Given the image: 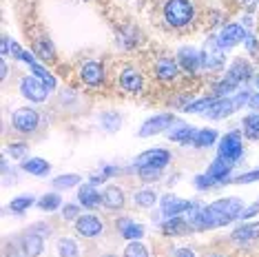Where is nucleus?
I'll return each instance as SVG.
<instances>
[{
    "mask_svg": "<svg viewBox=\"0 0 259 257\" xmlns=\"http://www.w3.org/2000/svg\"><path fill=\"white\" fill-rule=\"evenodd\" d=\"M115 226H117V231H120V235L124 239H128V242H138V239H142L144 233H146L144 226L138 224V222H133L131 218H120L115 222Z\"/></svg>",
    "mask_w": 259,
    "mask_h": 257,
    "instance_id": "nucleus-16",
    "label": "nucleus"
},
{
    "mask_svg": "<svg viewBox=\"0 0 259 257\" xmlns=\"http://www.w3.org/2000/svg\"><path fill=\"white\" fill-rule=\"evenodd\" d=\"M195 18V7L191 0H166L164 5V20L168 27L182 29L188 27Z\"/></svg>",
    "mask_w": 259,
    "mask_h": 257,
    "instance_id": "nucleus-2",
    "label": "nucleus"
},
{
    "mask_svg": "<svg viewBox=\"0 0 259 257\" xmlns=\"http://www.w3.org/2000/svg\"><path fill=\"white\" fill-rule=\"evenodd\" d=\"M257 87H259V75H257Z\"/></svg>",
    "mask_w": 259,
    "mask_h": 257,
    "instance_id": "nucleus-52",
    "label": "nucleus"
},
{
    "mask_svg": "<svg viewBox=\"0 0 259 257\" xmlns=\"http://www.w3.org/2000/svg\"><path fill=\"white\" fill-rule=\"evenodd\" d=\"M188 204H191V202L182 200V197H178V195H164L162 200H160L162 215L166 220L168 218H178V215H184V211L188 208Z\"/></svg>",
    "mask_w": 259,
    "mask_h": 257,
    "instance_id": "nucleus-17",
    "label": "nucleus"
},
{
    "mask_svg": "<svg viewBox=\"0 0 259 257\" xmlns=\"http://www.w3.org/2000/svg\"><path fill=\"white\" fill-rule=\"evenodd\" d=\"M250 109H255V111H259V93H255V96H250Z\"/></svg>",
    "mask_w": 259,
    "mask_h": 257,
    "instance_id": "nucleus-48",
    "label": "nucleus"
},
{
    "mask_svg": "<svg viewBox=\"0 0 259 257\" xmlns=\"http://www.w3.org/2000/svg\"><path fill=\"white\" fill-rule=\"evenodd\" d=\"M38 111L29 109V107H22V109H16L11 113V124H14L16 131L20 133H33L38 128Z\"/></svg>",
    "mask_w": 259,
    "mask_h": 257,
    "instance_id": "nucleus-8",
    "label": "nucleus"
},
{
    "mask_svg": "<svg viewBox=\"0 0 259 257\" xmlns=\"http://www.w3.org/2000/svg\"><path fill=\"white\" fill-rule=\"evenodd\" d=\"M20 93L27 98L29 102H45L47 96H49V89H47V84L42 80H38L36 75H25V78L20 80Z\"/></svg>",
    "mask_w": 259,
    "mask_h": 257,
    "instance_id": "nucleus-5",
    "label": "nucleus"
},
{
    "mask_svg": "<svg viewBox=\"0 0 259 257\" xmlns=\"http://www.w3.org/2000/svg\"><path fill=\"white\" fill-rule=\"evenodd\" d=\"M224 78H228L231 82L235 84H244V82H248V80L252 78V64L246 60V58H235L233 64L228 67V73L224 75Z\"/></svg>",
    "mask_w": 259,
    "mask_h": 257,
    "instance_id": "nucleus-14",
    "label": "nucleus"
},
{
    "mask_svg": "<svg viewBox=\"0 0 259 257\" xmlns=\"http://www.w3.org/2000/svg\"><path fill=\"white\" fill-rule=\"evenodd\" d=\"M178 122V118H175V113H160V115H153V118H149L142 124V128L138 131L140 138H151V136H157V133L166 131V128H170Z\"/></svg>",
    "mask_w": 259,
    "mask_h": 257,
    "instance_id": "nucleus-6",
    "label": "nucleus"
},
{
    "mask_svg": "<svg viewBox=\"0 0 259 257\" xmlns=\"http://www.w3.org/2000/svg\"><path fill=\"white\" fill-rule=\"evenodd\" d=\"M78 200L84 208H96L102 204V193L96 191V184H82L80 191H78Z\"/></svg>",
    "mask_w": 259,
    "mask_h": 257,
    "instance_id": "nucleus-20",
    "label": "nucleus"
},
{
    "mask_svg": "<svg viewBox=\"0 0 259 257\" xmlns=\"http://www.w3.org/2000/svg\"><path fill=\"white\" fill-rule=\"evenodd\" d=\"M246 29L241 27V25H226L220 31V36H217V42H220L222 49H233V47H237L239 42H244V38H246Z\"/></svg>",
    "mask_w": 259,
    "mask_h": 257,
    "instance_id": "nucleus-15",
    "label": "nucleus"
},
{
    "mask_svg": "<svg viewBox=\"0 0 259 257\" xmlns=\"http://www.w3.org/2000/svg\"><path fill=\"white\" fill-rule=\"evenodd\" d=\"M180 62L173 60V58H160L153 67V75L155 80H162V82H173V80L180 78Z\"/></svg>",
    "mask_w": 259,
    "mask_h": 257,
    "instance_id": "nucleus-13",
    "label": "nucleus"
},
{
    "mask_svg": "<svg viewBox=\"0 0 259 257\" xmlns=\"http://www.w3.org/2000/svg\"><path fill=\"white\" fill-rule=\"evenodd\" d=\"M102 257H115V255H102Z\"/></svg>",
    "mask_w": 259,
    "mask_h": 257,
    "instance_id": "nucleus-51",
    "label": "nucleus"
},
{
    "mask_svg": "<svg viewBox=\"0 0 259 257\" xmlns=\"http://www.w3.org/2000/svg\"><path fill=\"white\" fill-rule=\"evenodd\" d=\"M233 242L237 244H248L259 239V222H250V224H241L233 231Z\"/></svg>",
    "mask_w": 259,
    "mask_h": 257,
    "instance_id": "nucleus-21",
    "label": "nucleus"
},
{
    "mask_svg": "<svg viewBox=\"0 0 259 257\" xmlns=\"http://www.w3.org/2000/svg\"><path fill=\"white\" fill-rule=\"evenodd\" d=\"M244 45H246V49H248V54H250V56H259V40L252 36V33H246Z\"/></svg>",
    "mask_w": 259,
    "mask_h": 257,
    "instance_id": "nucleus-44",
    "label": "nucleus"
},
{
    "mask_svg": "<svg viewBox=\"0 0 259 257\" xmlns=\"http://www.w3.org/2000/svg\"><path fill=\"white\" fill-rule=\"evenodd\" d=\"M178 62L188 75H195L202 69V51H197L195 47H182L178 51Z\"/></svg>",
    "mask_w": 259,
    "mask_h": 257,
    "instance_id": "nucleus-11",
    "label": "nucleus"
},
{
    "mask_svg": "<svg viewBox=\"0 0 259 257\" xmlns=\"http://www.w3.org/2000/svg\"><path fill=\"white\" fill-rule=\"evenodd\" d=\"M20 246H22V253L27 257H40L45 250V239H42V235H38L36 231H29L22 235Z\"/></svg>",
    "mask_w": 259,
    "mask_h": 257,
    "instance_id": "nucleus-18",
    "label": "nucleus"
},
{
    "mask_svg": "<svg viewBox=\"0 0 259 257\" xmlns=\"http://www.w3.org/2000/svg\"><path fill=\"white\" fill-rule=\"evenodd\" d=\"M217 142V131L215 128H197L195 138H193V147L195 149H208Z\"/></svg>",
    "mask_w": 259,
    "mask_h": 257,
    "instance_id": "nucleus-28",
    "label": "nucleus"
},
{
    "mask_svg": "<svg viewBox=\"0 0 259 257\" xmlns=\"http://www.w3.org/2000/svg\"><path fill=\"white\" fill-rule=\"evenodd\" d=\"M22 171L36 175V178H45L51 171V164L47 160H42V157H29V160L22 162Z\"/></svg>",
    "mask_w": 259,
    "mask_h": 257,
    "instance_id": "nucleus-25",
    "label": "nucleus"
},
{
    "mask_svg": "<svg viewBox=\"0 0 259 257\" xmlns=\"http://www.w3.org/2000/svg\"><path fill=\"white\" fill-rule=\"evenodd\" d=\"M173 257H195V250L193 248H178L173 253Z\"/></svg>",
    "mask_w": 259,
    "mask_h": 257,
    "instance_id": "nucleus-46",
    "label": "nucleus"
},
{
    "mask_svg": "<svg viewBox=\"0 0 259 257\" xmlns=\"http://www.w3.org/2000/svg\"><path fill=\"white\" fill-rule=\"evenodd\" d=\"M120 173H122V168H120V166L104 164L102 168H100V171H96V173L91 175V178H89V182L98 186V184H102V182H109V180L113 178V175H120Z\"/></svg>",
    "mask_w": 259,
    "mask_h": 257,
    "instance_id": "nucleus-31",
    "label": "nucleus"
},
{
    "mask_svg": "<svg viewBox=\"0 0 259 257\" xmlns=\"http://www.w3.org/2000/svg\"><path fill=\"white\" fill-rule=\"evenodd\" d=\"M193 184H195V189H199V191H208V189H213V186H217L220 182H217L210 173H199V175L193 178Z\"/></svg>",
    "mask_w": 259,
    "mask_h": 257,
    "instance_id": "nucleus-37",
    "label": "nucleus"
},
{
    "mask_svg": "<svg viewBox=\"0 0 259 257\" xmlns=\"http://www.w3.org/2000/svg\"><path fill=\"white\" fill-rule=\"evenodd\" d=\"M241 211H244V204L239 197H220L213 204L202 208L199 218L193 222V231H210V229H220L226 226L228 222L239 220Z\"/></svg>",
    "mask_w": 259,
    "mask_h": 257,
    "instance_id": "nucleus-1",
    "label": "nucleus"
},
{
    "mask_svg": "<svg viewBox=\"0 0 259 257\" xmlns=\"http://www.w3.org/2000/svg\"><path fill=\"white\" fill-rule=\"evenodd\" d=\"M62 218L64 220H78L80 218V206L78 204H64L62 206Z\"/></svg>",
    "mask_w": 259,
    "mask_h": 257,
    "instance_id": "nucleus-43",
    "label": "nucleus"
},
{
    "mask_svg": "<svg viewBox=\"0 0 259 257\" xmlns=\"http://www.w3.org/2000/svg\"><path fill=\"white\" fill-rule=\"evenodd\" d=\"M257 213H259V200H257L255 204H250L248 208H244V211H241V215H239V220H246V218H255Z\"/></svg>",
    "mask_w": 259,
    "mask_h": 257,
    "instance_id": "nucleus-45",
    "label": "nucleus"
},
{
    "mask_svg": "<svg viewBox=\"0 0 259 257\" xmlns=\"http://www.w3.org/2000/svg\"><path fill=\"white\" fill-rule=\"evenodd\" d=\"M7 71H9V69H7V62H5V60H3V80H5V78H7Z\"/></svg>",
    "mask_w": 259,
    "mask_h": 257,
    "instance_id": "nucleus-49",
    "label": "nucleus"
},
{
    "mask_svg": "<svg viewBox=\"0 0 259 257\" xmlns=\"http://www.w3.org/2000/svg\"><path fill=\"white\" fill-rule=\"evenodd\" d=\"M250 182H259V168L248 171V173H241V175H235L231 180V184H250Z\"/></svg>",
    "mask_w": 259,
    "mask_h": 257,
    "instance_id": "nucleus-42",
    "label": "nucleus"
},
{
    "mask_svg": "<svg viewBox=\"0 0 259 257\" xmlns=\"http://www.w3.org/2000/svg\"><path fill=\"white\" fill-rule=\"evenodd\" d=\"M100 124L107 133H115L117 128L122 126V115L117 113V111H104L102 115H100Z\"/></svg>",
    "mask_w": 259,
    "mask_h": 257,
    "instance_id": "nucleus-30",
    "label": "nucleus"
},
{
    "mask_svg": "<svg viewBox=\"0 0 259 257\" xmlns=\"http://www.w3.org/2000/svg\"><path fill=\"white\" fill-rule=\"evenodd\" d=\"M208 257H226V255H222V253H213V255H208Z\"/></svg>",
    "mask_w": 259,
    "mask_h": 257,
    "instance_id": "nucleus-50",
    "label": "nucleus"
},
{
    "mask_svg": "<svg viewBox=\"0 0 259 257\" xmlns=\"http://www.w3.org/2000/svg\"><path fill=\"white\" fill-rule=\"evenodd\" d=\"M138 175L144 180V182H157V180L162 178V168L144 166V168H138Z\"/></svg>",
    "mask_w": 259,
    "mask_h": 257,
    "instance_id": "nucleus-41",
    "label": "nucleus"
},
{
    "mask_svg": "<svg viewBox=\"0 0 259 257\" xmlns=\"http://www.w3.org/2000/svg\"><path fill=\"white\" fill-rule=\"evenodd\" d=\"M78 182H80V175L69 173V175H58L54 180V186L62 191V189H73V186H78Z\"/></svg>",
    "mask_w": 259,
    "mask_h": 257,
    "instance_id": "nucleus-38",
    "label": "nucleus"
},
{
    "mask_svg": "<svg viewBox=\"0 0 259 257\" xmlns=\"http://www.w3.org/2000/svg\"><path fill=\"white\" fill-rule=\"evenodd\" d=\"M102 204L111 211H117V208L124 206V191L120 189V186H107V189L102 191Z\"/></svg>",
    "mask_w": 259,
    "mask_h": 257,
    "instance_id": "nucleus-22",
    "label": "nucleus"
},
{
    "mask_svg": "<svg viewBox=\"0 0 259 257\" xmlns=\"http://www.w3.org/2000/svg\"><path fill=\"white\" fill-rule=\"evenodd\" d=\"M29 206H33V195H18L11 200V211L16 215H22Z\"/></svg>",
    "mask_w": 259,
    "mask_h": 257,
    "instance_id": "nucleus-36",
    "label": "nucleus"
},
{
    "mask_svg": "<svg viewBox=\"0 0 259 257\" xmlns=\"http://www.w3.org/2000/svg\"><path fill=\"white\" fill-rule=\"evenodd\" d=\"M197 128L195 126H188V124H180L178 128L173 126V131H168V140L182 144V147H191L193 144V138H195Z\"/></svg>",
    "mask_w": 259,
    "mask_h": 257,
    "instance_id": "nucleus-24",
    "label": "nucleus"
},
{
    "mask_svg": "<svg viewBox=\"0 0 259 257\" xmlns=\"http://www.w3.org/2000/svg\"><path fill=\"white\" fill-rule=\"evenodd\" d=\"M188 231H193V229H191V224L184 220V215L168 218V220H164V224H162V233L166 237H182V235H186Z\"/></svg>",
    "mask_w": 259,
    "mask_h": 257,
    "instance_id": "nucleus-19",
    "label": "nucleus"
},
{
    "mask_svg": "<svg viewBox=\"0 0 259 257\" xmlns=\"http://www.w3.org/2000/svg\"><path fill=\"white\" fill-rule=\"evenodd\" d=\"M124 257H149V248L144 246L142 242H131V244H126V248H124Z\"/></svg>",
    "mask_w": 259,
    "mask_h": 257,
    "instance_id": "nucleus-39",
    "label": "nucleus"
},
{
    "mask_svg": "<svg viewBox=\"0 0 259 257\" xmlns=\"http://www.w3.org/2000/svg\"><path fill=\"white\" fill-rule=\"evenodd\" d=\"M58 255L60 257H78L80 248H78V244H75V239L62 237L60 242H58Z\"/></svg>",
    "mask_w": 259,
    "mask_h": 257,
    "instance_id": "nucleus-35",
    "label": "nucleus"
},
{
    "mask_svg": "<svg viewBox=\"0 0 259 257\" xmlns=\"http://www.w3.org/2000/svg\"><path fill=\"white\" fill-rule=\"evenodd\" d=\"M233 166H235V164H231V162L222 160V157H215V160L210 162V166H208V171H206V173L213 175V178H215L220 184H226V180H228V184H231V178H228V175H231Z\"/></svg>",
    "mask_w": 259,
    "mask_h": 257,
    "instance_id": "nucleus-23",
    "label": "nucleus"
},
{
    "mask_svg": "<svg viewBox=\"0 0 259 257\" xmlns=\"http://www.w3.org/2000/svg\"><path fill=\"white\" fill-rule=\"evenodd\" d=\"M244 155V140H241V133L239 131H231L226 133L222 140H220V147H217V157L222 160L231 162V164H237Z\"/></svg>",
    "mask_w": 259,
    "mask_h": 257,
    "instance_id": "nucleus-3",
    "label": "nucleus"
},
{
    "mask_svg": "<svg viewBox=\"0 0 259 257\" xmlns=\"http://www.w3.org/2000/svg\"><path fill=\"white\" fill-rule=\"evenodd\" d=\"M7 153L14 157V160H25L27 153H29V147L25 142H11L9 149H7Z\"/></svg>",
    "mask_w": 259,
    "mask_h": 257,
    "instance_id": "nucleus-40",
    "label": "nucleus"
},
{
    "mask_svg": "<svg viewBox=\"0 0 259 257\" xmlns=\"http://www.w3.org/2000/svg\"><path fill=\"white\" fill-rule=\"evenodd\" d=\"M241 126H244V136L248 140H259V111L246 115L241 120Z\"/></svg>",
    "mask_w": 259,
    "mask_h": 257,
    "instance_id": "nucleus-29",
    "label": "nucleus"
},
{
    "mask_svg": "<svg viewBox=\"0 0 259 257\" xmlns=\"http://www.w3.org/2000/svg\"><path fill=\"white\" fill-rule=\"evenodd\" d=\"M31 73L36 75L38 80H42V82L47 84V89H49V91H54V89H56V78H54V73H51L49 69H45L42 64L33 62V64H31Z\"/></svg>",
    "mask_w": 259,
    "mask_h": 257,
    "instance_id": "nucleus-33",
    "label": "nucleus"
},
{
    "mask_svg": "<svg viewBox=\"0 0 259 257\" xmlns=\"http://www.w3.org/2000/svg\"><path fill=\"white\" fill-rule=\"evenodd\" d=\"M133 200H135V206H140V208H151L153 204L157 202V193L151 191V189H142V191L135 193Z\"/></svg>",
    "mask_w": 259,
    "mask_h": 257,
    "instance_id": "nucleus-34",
    "label": "nucleus"
},
{
    "mask_svg": "<svg viewBox=\"0 0 259 257\" xmlns=\"http://www.w3.org/2000/svg\"><path fill=\"white\" fill-rule=\"evenodd\" d=\"M217 100H220L217 96H206V98H202V100L188 102L186 107H184V111H186V113H204V115H206V113H208V111L217 104Z\"/></svg>",
    "mask_w": 259,
    "mask_h": 257,
    "instance_id": "nucleus-27",
    "label": "nucleus"
},
{
    "mask_svg": "<svg viewBox=\"0 0 259 257\" xmlns=\"http://www.w3.org/2000/svg\"><path fill=\"white\" fill-rule=\"evenodd\" d=\"M11 51V42L7 36H3V58H7V54Z\"/></svg>",
    "mask_w": 259,
    "mask_h": 257,
    "instance_id": "nucleus-47",
    "label": "nucleus"
},
{
    "mask_svg": "<svg viewBox=\"0 0 259 257\" xmlns=\"http://www.w3.org/2000/svg\"><path fill=\"white\" fill-rule=\"evenodd\" d=\"M75 231H78V235L82 237H98L100 233L104 231V224H102V220L98 218V215H93V213H87V215H80L78 220H75Z\"/></svg>",
    "mask_w": 259,
    "mask_h": 257,
    "instance_id": "nucleus-12",
    "label": "nucleus"
},
{
    "mask_svg": "<svg viewBox=\"0 0 259 257\" xmlns=\"http://www.w3.org/2000/svg\"><path fill=\"white\" fill-rule=\"evenodd\" d=\"M244 3H250V0H244Z\"/></svg>",
    "mask_w": 259,
    "mask_h": 257,
    "instance_id": "nucleus-53",
    "label": "nucleus"
},
{
    "mask_svg": "<svg viewBox=\"0 0 259 257\" xmlns=\"http://www.w3.org/2000/svg\"><path fill=\"white\" fill-rule=\"evenodd\" d=\"M33 54H36L38 60L42 62H51L56 56V49H54V42H51L49 38H38L36 42H33Z\"/></svg>",
    "mask_w": 259,
    "mask_h": 257,
    "instance_id": "nucleus-26",
    "label": "nucleus"
},
{
    "mask_svg": "<svg viewBox=\"0 0 259 257\" xmlns=\"http://www.w3.org/2000/svg\"><path fill=\"white\" fill-rule=\"evenodd\" d=\"M80 80L87 87H100L107 80V71H104V64L98 60H89L80 67Z\"/></svg>",
    "mask_w": 259,
    "mask_h": 257,
    "instance_id": "nucleus-10",
    "label": "nucleus"
},
{
    "mask_svg": "<svg viewBox=\"0 0 259 257\" xmlns=\"http://www.w3.org/2000/svg\"><path fill=\"white\" fill-rule=\"evenodd\" d=\"M60 204H62V197L58 195V193H45L38 200V208L45 213H51V211H56V208H60Z\"/></svg>",
    "mask_w": 259,
    "mask_h": 257,
    "instance_id": "nucleus-32",
    "label": "nucleus"
},
{
    "mask_svg": "<svg viewBox=\"0 0 259 257\" xmlns=\"http://www.w3.org/2000/svg\"><path fill=\"white\" fill-rule=\"evenodd\" d=\"M222 67H224V49L217 42V38L210 36L202 49V69L213 73V71H220Z\"/></svg>",
    "mask_w": 259,
    "mask_h": 257,
    "instance_id": "nucleus-4",
    "label": "nucleus"
},
{
    "mask_svg": "<svg viewBox=\"0 0 259 257\" xmlns=\"http://www.w3.org/2000/svg\"><path fill=\"white\" fill-rule=\"evenodd\" d=\"M168 164H170V153L166 149H149L142 155L135 157V168L151 166V168H162L164 171Z\"/></svg>",
    "mask_w": 259,
    "mask_h": 257,
    "instance_id": "nucleus-7",
    "label": "nucleus"
},
{
    "mask_svg": "<svg viewBox=\"0 0 259 257\" xmlns=\"http://www.w3.org/2000/svg\"><path fill=\"white\" fill-rule=\"evenodd\" d=\"M117 82H120V87L126 93L138 96V93H142V89H144V75H142V71H138V69H133V67H124L120 71V75H117Z\"/></svg>",
    "mask_w": 259,
    "mask_h": 257,
    "instance_id": "nucleus-9",
    "label": "nucleus"
}]
</instances>
